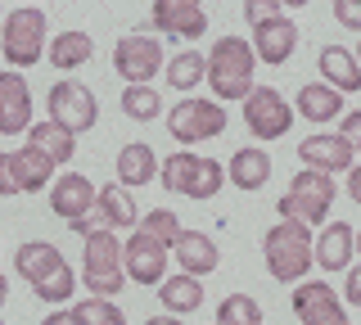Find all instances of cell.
<instances>
[{"label":"cell","mask_w":361,"mask_h":325,"mask_svg":"<svg viewBox=\"0 0 361 325\" xmlns=\"http://www.w3.org/2000/svg\"><path fill=\"white\" fill-rule=\"evenodd\" d=\"M158 163L163 159H154V149L145 140H131V145H122V154H118V185H149L154 176H158Z\"/></svg>","instance_id":"obj_22"},{"label":"cell","mask_w":361,"mask_h":325,"mask_svg":"<svg viewBox=\"0 0 361 325\" xmlns=\"http://www.w3.org/2000/svg\"><path fill=\"white\" fill-rule=\"evenodd\" d=\"M145 325H180V317H172V312H167V317H149Z\"/></svg>","instance_id":"obj_43"},{"label":"cell","mask_w":361,"mask_h":325,"mask_svg":"<svg viewBox=\"0 0 361 325\" xmlns=\"http://www.w3.org/2000/svg\"><path fill=\"white\" fill-rule=\"evenodd\" d=\"M73 321L77 325H127L122 307H113V298H99V294L73 302Z\"/></svg>","instance_id":"obj_32"},{"label":"cell","mask_w":361,"mask_h":325,"mask_svg":"<svg viewBox=\"0 0 361 325\" xmlns=\"http://www.w3.org/2000/svg\"><path fill=\"white\" fill-rule=\"evenodd\" d=\"M244 122L257 140H280L293 127V109L276 86H253L244 95Z\"/></svg>","instance_id":"obj_8"},{"label":"cell","mask_w":361,"mask_h":325,"mask_svg":"<svg viewBox=\"0 0 361 325\" xmlns=\"http://www.w3.org/2000/svg\"><path fill=\"white\" fill-rule=\"evenodd\" d=\"M122 271L135 285H158L167 276V244H158L149 231L135 226V235L122 244Z\"/></svg>","instance_id":"obj_11"},{"label":"cell","mask_w":361,"mask_h":325,"mask_svg":"<svg viewBox=\"0 0 361 325\" xmlns=\"http://www.w3.org/2000/svg\"><path fill=\"white\" fill-rule=\"evenodd\" d=\"M95 208H99V217H104L113 231H131L135 221H140L135 199L127 195V185H104V190H95Z\"/></svg>","instance_id":"obj_26"},{"label":"cell","mask_w":361,"mask_h":325,"mask_svg":"<svg viewBox=\"0 0 361 325\" xmlns=\"http://www.w3.org/2000/svg\"><path fill=\"white\" fill-rule=\"evenodd\" d=\"M167 131L180 145H203V140H217L226 131V109L217 99H180V104L167 114Z\"/></svg>","instance_id":"obj_7"},{"label":"cell","mask_w":361,"mask_h":325,"mask_svg":"<svg viewBox=\"0 0 361 325\" xmlns=\"http://www.w3.org/2000/svg\"><path fill=\"white\" fill-rule=\"evenodd\" d=\"M343 298H348V307H361V262L348 271V285H343Z\"/></svg>","instance_id":"obj_39"},{"label":"cell","mask_w":361,"mask_h":325,"mask_svg":"<svg viewBox=\"0 0 361 325\" xmlns=\"http://www.w3.org/2000/svg\"><path fill=\"white\" fill-rule=\"evenodd\" d=\"M203 77H208V54H199V50L172 54V63H167V82H172V91H195Z\"/></svg>","instance_id":"obj_30"},{"label":"cell","mask_w":361,"mask_h":325,"mask_svg":"<svg viewBox=\"0 0 361 325\" xmlns=\"http://www.w3.org/2000/svg\"><path fill=\"white\" fill-rule=\"evenodd\" d=\"M54 266H63V253L54 249L50 240H27V244H18V253H14V271L27 280V285H37L41 276H50Z\"/></svg>","instance_id":"obj_24"},{"label":"cell","mask_w":361,"mask_h":325,"mask_svg":"<svg viewBox=\"0 0 361 325\" xmlns=\"http://www.w3.org/2000/svg\"><path fill=\"white\" fill-rule=\"evenodd\" d=\"M45 14L32 5L14 9V14H5V27H0V50H5V63L9 68H32V63L45 54Z\"/></svg>","instance_id":"obj_6"},{"label":"cell","mask_w":361,"mask_h":325,"mask_svg":"<svg viewBox=\"0 0 361 325\" xmlns=\"http://www.w3.org/2000/svg\"><path fill=\"white\" fill-rule=\"evenodd\" d=\"M158 176L172 195H185V199H217V190L226 185V172L217 159H199V154H185V149H176L172 159L158 163Z\"/></svg>","instance_id":"obj_4"},{"label":"cell","mask_w":361,"mask_h":325,"mask_svg":"<svg viewBox=\"0 0 361 325\" xmlns=\"http://www.w3.org/2000/svg\"><path fill=\"white\" fill-rule=\"evenodd\" d=\"M348 195H353L357 204H361V163H353V167H348Z\"/></svg>","instance_id":"obj_41"},{"label":"cell","mask_w":361,"mask_h":325,"mask_svg":"<svg viewBox=\"0 0 361 325\" xmlns=\"http://www.w3.org/2000/svg\"><path fill=\"white\" fill-rule=\"evenodd\" d=\"M50 208L59 212L63 221L86 217V212L95 208V185H90V176H82V172H68V176H59V181L50 185Z\"/></svg>","instance_id":"obj_18"},{"label":"cell","mask_w":361,"mask_h":325,"mask_svg":"<svg viewBox=\"0 0 361 325\" xmlns=\"http://www.w3.org/2000/svg\"><path fill=\"white\" fill-rule=\"evenodd\" d=\"M113 68H118L122 82H149V77L163 68V46H158V37L127 32V37L113 46Z\"/></svg>","instance_id":"obj_10"},{"label":"cell","mask_w":361,"mask_h":325,"mask_svg":"<svg viewBox=\"0 0 361 325\" xmlns=\"http://www.w3.org/2000/svg\"><path fill=\"white\" fill-rule=\"evenodd\" d=\"M226 176H231L240 190H262L271 181V159L262 149H240L231 159V172H226Z\"/></svg>","instance_id":"obj_28"},{"label":"cell","mask_w":361,"mask_h":325,"mask_svg":"<svg viewBox=\"0 0 361 325\" xmlns=\"http://www.w3.org/2000/svg\"><path fill=\"white\" fill-rule=\"evenodd\" d=\"M293 46H298V27H293V18H285V14H276V18H267V23L253 27V54L262 63H276L280 68L293 54Z\"/></svg>","instance_id":"obj_17"},{"label":"cell","mask_w":361,"mask_h":325,"mask_svg":"<svg viewBox=\"0 0 361 325\" xmlns=\"http://www.w3.org/2000/svg\"><path fill=\"white\" fill-rule=\"evenodd\" d=\"M73 285H77V280H73V266L63 262V266H54L50 276H41L32 289H37L41 302H68V298H73Z\"/></svg>","instance_id":"obj_34"},{"label":"cell","mask_w":361,"mask_h":325,"mask_svg":"<svg viewBox=\"0 0 361 325\" xmlns=\"http://www.w3.org/2000/svg\"><path fill=\"white\" fill-rule=\"evenodd\" d=\"M41 325H77V321H73V307H68V312H50Z\"/></svg>","instance_id":"obj_42"},{"label":"cell","mask_w":361,"mask_h":325,"mask_svg":"<svg viewBox=\"0 0 361 325\" xmlns=\"http://www.w3.org/2000/svg\"><path fill=\"white\" fill-rule=\"evenodd\" d=\"M45 104H50V122L68 127L73 136L90 131V127H95V118H99L95 95H90V86H82V82H54L50 95H45Z\"/></svg>","instance_id":"obj_9"},{"label":"cell","mask_w":361,"mask_h":325,"mask_svg":"<svg viewBox=\"0 0 361 325\" xmlns=\"http://www.w3.org/2000/svg\"><path fill=\"white\" fill-rule=\"evenodd\" d=\"M172 253H176V262H180V271H190V276H208V271H217V244L208 240V235H199V231H180L176 235V244H172Z\"/></svg>","instance_id":"obj_20"},{"label":"cell","mask_w":361,"mask_h":325,"mask_svg":"<svg viewBox=\"0 0 361 325\" xmlns=\"http://www.w3.org/2000/svg\"><path fill=\"white\" fill-rule=\"evenodd\" d=\"M289 307L302 325H348V307L338 302V294L325 280H302V285L293 289Z\"/></svg>","instance_id":"obj_12"},{"label":"cell","mask_w":361,"mask_h":325,"mask_svg":"<svg viewBox=\"0 0 361 325\" xmlns=\"http://www.w3.org/2000/svg\"><path fill=\"white\" fill-rule=\"evenodd\" d=\"M82 285L99 298H118V289L127 285V271H122V244L113 226L90 231L86 235V253H82Z\"/></svg>","instance_id":"obj_2"},{"label":"cell","mask_w":361,"mask_h":325,"mask_svg":"<svg viewBox=\"0 0 361 325\" xmlns=\"http://www.w3.org/2000/svg\"><path fill=\"white\" fill-rule=\"evenodd\" d=\"M45 54H50L54 68L73 73V68H82L90 54H95V41H90V32H59V37L45 46Z\"/></svg>","instance_id":"obj_27"},{"label":"cell","mask_w":361,"mask_h":325,"mask_svg":"<svg viewBox=\"0 0 361 325\" xmlns=\"http://www.w3.org/2000/svg\"><path fill=\"white\" fill-rule=\"evenodd\" d=\"M32 127V91L18 68L0 73V136H23Z\"/></svg>","instance_id":"obj_14"},{"label":"cell","mask_w":361,"mask_h":325,"mask_svg":"<svg viewBox=\"0 0 361 325\" xmlns=\"http://www.w3.org/2000/svg\"><path fill=\"white\" fill-rule=\"evenodd\" d=\"M199 5H203V0H199Z\"/></svg>","instance_id":"obj_48"},{"label":"cell","mask_w":361,"mask_h":325,"mask_svg":"<svg viewBox=\"0 0 361 325\" xmlns=\"http://www.w3.org/2000/svg\"><path fill=\"white\" fill-rule=\"evenodd\" d=\"M280 14V0H244V18L248 23H267V18H276Z\"/></svg>","instance_id":"obj_38"},{"label":"cell","mask_w":361,"mask_h":325,"mask_svg":"<svg viewBox=\"0 0 361 325\" xmlns=\"http://www.w3.org/2000/svg\"><path fill=\"white\" fill-rule=\"evenodd\" d=\"M316 63H321L325 82L338 86L343 95H348V91H361V63H357V54H353V50H343V46H321Z\"/></svg>","instance_id":"obj_23"},{"label":"cell","mask_w":361,"mask_h":325,"mask_svg":"<svg viewBox=\"0 0 361 325\" xmlns=\"http://www.w3.org/2000/svg\"><path fill=\"white\" fill-rule=\"evenodd\" d=\"M140 231H149L158 244H167L172 249L176 244V235H180V221H176V212H167V208H154V212H145V221H135Z\"/></svg>","instance_id":"obj_35"},{"label":"cell","mask_w":361,"mask_h":325,"mask_svg":"<svg viewBox=\"0 0 361 325\" xmlns=\"http://www.w3.org/2000/svg\"><path fill=\"white\" fill-rule=\"evenodd\" d=\"M262 253H267V266L276 280H285V285L289 280H302L316 266L312 262V226H302L293 217H280V226L267 231Z\"/></svg>","instance_id":"obj_1"},{"label":"cell","mask_w":361,"mask_h":325,"mask_svg":"<svg viewBox=\"0 0 361 325\" xmlns=\"http://www.w3.org/2000/svg\"><path fill=\"white\" fill-rule=\"evenodd\" d=\"M253 46L244 37H221L217 50L208 54V82L217 99H244L253 91Z\"/></svg>","instance_id":"obj_3"},{"label":"cell","mask_w":361,"mask_h":325,"mask_svg":"<svg viewBox=\"0 0 361 325\" xmlns=\"http://www.w3.org/2000/svg\"><path fill=\"white\" fill-rule=\"evenodd\" d=\"M217 325H262V307L248 294H231L217 302Z\"/></svg>","instance_id":"obj_33"},{"label":"cell","mask_w":361,"mask_h":325,"mask_svg":"<svg viewBox=\"0 0 361 325\" xmlns=\"http://www.w3.org/2000/svg\"><path fill=\"white\" fill-rule=\"evenodd\" d=\"M0 325H5V321H0Z\"/></svg>","instance_id":"obj_49"},{"label":"cell","mask_w":361,"mask_h":325,"mask_svg":"<svg viewBox=\"0 0 361 325\" xmlns=\"http://www.w3.org/2000/svg\"><path fill=\"white\" fill-rule=\"evenodd\" d=\"M5 298H9V280L0 276V307H5Z\"/></svg>","instance_id":"obj_44"},{"label":"cell","mask_w":361,"mask_h":325,"mask_svg":"<svg viewBox=\"0 0 361 325\" xmlns=\"http://www.w3.org/2000/svg\"><path fill=\"white\" fill-rule=\"evenodd\" d=\"M357 253H361V235H357Z\"/></svg>","instance_id":"obj_47"},{"label":"cell","mask_w":361,"mask_h":325,"mask_svg":"<svg viewBox=\"0 0 361 325\" xmlns=\"http://www.w3.org/2000/svg\"><path fill=\"white\" fill-rule=\"evenodd\" d=\"M298 159L307 163V167H316V172H348V167L357 163V149H353V140L343 136V131H334V136H307L298 145Z\"/></svg>","instance_id":"obj_15"},{"label":"cell","mask_w":361,"mask_h":325,"mask_svg":"<svg viewBox=\"0 0 361 325\" xmlns=\"http://www.w3.org/2000/svg\"><path fill=\"white\" fill-rule=\"evenodd\" d=\"M154 27L167 32L176 41H199L208 32V18H203L199 0H154Z\"/></svg>","instance_id":"obj_13"},{"label":"cell","mask_w":361,"mask_h":325,"mask_svg":"<svg viewBox=\"0 0 361 325\" xmlns=\"http://www.w3.org/2000/svg\"><path fill=\"white\" fill-rule=\"evenodd\" d=\"M343 136L353 140V149H361V109H353V114H343Z\"/></svg>","instance_id":"obj_40"},{"label":"cell","mask_w":361,"mask_h":325,"mask_svg":"<svg viewBox=\"0 0 361 325\" xmlns=\"http://www.w3.org/2000/svg\"><path fill=\"white\" fill-rule=\"evenodd\" d=\"M23 195L18 185V167H14V154H0V199H14Z\"/></svg>","instance_id":"obj_36"},{"label":"cell","mask_w":361,"mask_h":325,"mask_svg":"<svg viewBox=\"0 0 361 325\" xmlns=\"http://www.w3.org/2000/svg\"><path fill=\"white\" fill-rule=\"evenodd\" d=\"M353 54H357V63H361V46H357V50H353Z\"/></svg>","instance_id":"obj_46"},{"label":"cell","mask_w":361,"mask_h":325,"mask_svg":"<svg viewBox=\"0 0 361 325\" xmlns=\"http://www.w3.org/2000/svg\"><path fill=\"white\" fill-rule=\"evenodd\" d=\"M334 18L348 32H357V37H361V0H334Z\"/></svg>","instance_id":"obj_37"},{"label":"cell","mask_w":361,"mask_h":325,"mask_svg":"<svg viewBox=\"0 0 361 325\" xmlns=\"http://www.w3.org/2000/svg\"><path fill=\"white\" fill-rule=\"evenodd\" d=\"M14 167H18V185H23V195H37V190H45V185L54 181V167H59V163H54L50 154H41L37 145L27 140V145H23V149L14 154Z\"/></svg>","instance_id":"obj_25"},{"label":"cell","mask_w":361,"mask_h":325,"mask_svg":"<svg viewBox=\"0 0 361 325\" xmlns=\"http://www.w3.org/2000/svg\"><path fill=\"white\" fill-rule=\"evenodd\" d=\"M122 114L135 118V122H154L163 114V95L149 91V82H127V91H122Z\"/></svg>","instance_id":"obj_31"},{"label":"cell","mask_w":361,"mask_h":325,"mask_svg":"<svg viewBox=\"0 0 361 325\" xmlns=\"http://www.w3.org/2000/svg\"><path fill=\"white\" fill-rule=\"evenodd\" d=\"M330 204H334V181H330V172H316V167H302L289 181L285 199H276L280 217H293L302 226H321Z\"/></svg>","instance_id":"obj_5"},{"label":"cell","mask_w":361,"mask_h":325,"mask_svg":"<svg viewBox=\"0 0 361 325\" xmlns=\"http://www.w3.org/2000/svg\"><path fill=\"white\" fill-rule=\"evenodd\" d=\"M280 5H289V9H302V5H307V0H280Z\"/></svg>","instance_id":"obj_45"},{"label":"cell","mask_w":361,"mask_h":325,"mask_svg":"<svg viewBox=\"0 0 361 325\" xmlns=\"http://www.w3.org/2000/svg\"><path fill=\"white\" fill-rule=\"evenodd\" d=\"M27 140L37 145L41 154H50L54 163H68L77 149V136L68 127H59V122H37V127H27Z\"/></svg>","instance_id":"obj_29"},{"label":"cell","mask_w":361,"mask_h":325,"mask_svg":"<svg viewBox=\"0 0 361 325\" xmlns=\"http://www.w3.org/2000/svg\"><path fill=\"white\" fill-rule=\"evenodd\" d=\"M158 302H163L172 317H190V312H199V307H203V285H199V276H190V271L163 276V280H158Z\"/></svg>","instance_id":"obj_19"},{"label":"cell","mask_w":361,"mask_h":325,"mask_svg":"<svg viewBox=\"0 0 361 325\" xmlns=\"http://www.w3.org/2000/svg\"><path fill=\"white\" fill-rule=\"evenodd\" d=\"M298 114L316 122V127H325V122H334V118H343V91L330 82H312V86H302L298 91Z\"/></svg>","instance_id":"obj_21"},{"label":"cell","mask_w":361,"mask_h":325,"mask_svg":"<svg viewBox=\"0 0 361 325\" xmlns=\"http://www.w3.org/2000/svg\"><path fill=\"white\" fill-rule=\"evenodd\" d=\"M353 253H357V231L348 226V221H330V226L312 240V262L321 266V271H343V266L353 262Z\"/></svg>","instance_id":"obj_16"}]
</instances>
